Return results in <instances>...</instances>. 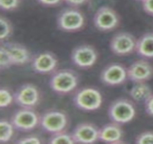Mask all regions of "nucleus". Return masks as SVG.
Returning <instances> with one entry per match:
<instances>
[{"label": "nucleus", "mask_w": 153, "mask_h": 144, "mask_svg": "<svg viewBox=\"0 0 153 144\" xmlns=\"http://www.w3.org/2000/svg\"><path fill=\"white\" fill-rule=\"evenodd\" d=\"M40 117L41 114L33 108L20 107L12 114L10 122L16 131L30 132L40 127Z\"/></svg>", "instance_id": "nucleus-6"}, {"label": "nucleus", "mask_w": 153, "mask_h": 144, "mask_svg": "<svg viewBox=\"0 0 153 144\" xmlns=\"http://www.w3.org/2000/svg\"><path fill=\"white\" fill-rule=\"evenodd\" d=\"M56 22L59 30L66 33H76L86 26L87 18L79 7H68L59 11Z\"/></svg>", "instance_id": "nucleus-2"}, {"label": "nucleus", "mask_w": 153, "mask_h": 144, "mask_svg": "<svg viewBox=\"0 0 153 144\" xmlns=\"http://www.w3.org/2000/svg\"><path fill=\"white\" fill-rule=\"evenodd\" d=\"M73 104L79 110L91 112L100 108L102 96L100 91L94 87H84L76 90L73 97Z\"/></svg>", "instance_id": "nucleus-5"}, {"label": "nucleus", "mask_w": 153, "mask_h": 144, "mask_svg": "<svg viewBox=\"0 0 153 144\" xmlns=\"http://www.w3.org/2000/svg\"><path fill=\"white\" fill-rule=\"evenodd\" d=\"M15 128L10 121L1 119L0 120V143H7L13 138Z\"/></svg>", "instance_id": "nucleus-19"}, {"label": "nucleus", "mask_w": 153, "mask_h": 144, "mask_svg": "<svg viewBox=\"0 0 153 144\" xmlns=\"http://www.w3.org/2000/svg\"><path fill=\"white\" fill-rule=\"evenodd\" d=\"M14 100L20 107L36 109L42 100V93L33 83H24L14 93Z\"/></svg>", "instance_id": "nucleus-7"}, {"label": "nucleus", "mask_w": 153, "mask_h": 144, "mask_svg": "<svg viewBox=\"0 0 153 144\" xmlns=\"http://www.w3.org/2000/svg\"><path fill=\"white\" fill-rule=\"evenodd\" d=\"M137 144H153V131H144L135 138Z\"/></svg>", "instance_id": "nucleus-25"}, {"label": "nucleus", "mask_w": 153, "mask_h": 144, "mask_svg": "<svg viewBox=\"0 0 153 144\" xmlns=\"http://www.w3.org/2000/svg\"><path fill=\"white\" fill-rule=\"evenodd\" d=\"M136 114L137 109L134 102L124 97L113 101L108 109V115L111 122L121 125L131 122Z\"/></svg>", "instance_id": "nucleus-4"}, {"label": "nucleus", "mask_w": 153, "mask_h": 144, "mask_svg": "<svg viewBox=\"0 0 153 144\" xmlns=\"http://www.w3.org/2000/svg\"><path fill=\"white\" fill-rule=\"evenodd\" d=\"M142 4L144 11L147 15L153 16V0H145Z\"/></svg>", "instance_id": "nucleus-29"}, {"label": "nucleus", "mask_w": 153, "mask_h": 144, "mask_svg": "<svg viewBox=\"0 0 153 144\" xmlns=\"http://www.w3.org/2000/svg\"><path fill=\"white\" fill-rule=\"evenodd\" d=\"M136 1H141V2H142V1H144L145 0H136Z\"/></svg>", "instance_id": "nucleus-31"}, {"label": "nucleus", "mask_w": 153, "mask_h": 144, "mask_svg": "<svg viewBox=\"0 0 153 144\" xmlns=\"http://www.w3.org/2000/svg\"><path fill=\"white\" fill-rule=\"evenodd\" d=\"M100 128L90 122L77 124L72 131L75 144H93L99 140Z\"/></svg>", "instance_id": "nucleus-13"}, {"label": "nucleus", "mask_w": 153, "mask_h": 144, "mask_svg": "<svg viewBox=\"0 0 153 144\" xmlns=\"http://www.w3.org/2000/svg\"><path fill=\"white\" fill-rule=\"evenodd\" d=\"M39 4L44 7H56L64 2V0H36Z\"/></svg>", "instance_id": "nucleus-27"}, {"label": "nucleus", "mask_w": 153, "mask_h": 144, "mask_svg": "<svg viewBox=\"0 0 153 144\" xmlns=\"http://www.w3.org/2000/svg\"><path fill=\"white\" fill-rule=\"evenodd\" d=\"M121 17L116 10L109 6H102L93 16L94 26L100 32H111L119 28Z\"/></svg>", "instance_id": "nucleus-8"}, {"label": "nucleus", "mask_w": 153, "mask_h": 144, "mask_svg": "<svg viewBox=\"0 0 153 144\" xmlns=\"http://www.w3.org/2000/svg\"><path fill=\"white\" fill-rule=\"evenodd\" d=\"M136 53L146 60L153 58V33H145L137 39Z\"/></svg>", "instance_id": "nucleus-17"}, {"label": "nucleus", "mask_w": 153, "mask_h": 144, "mask_svg": "<svg viewBox=\"0 0 153 144\" xmlns=\"http://www.w3.org/2000/svg\"><path fill=\"white\" fill-rule=\"evenodd\" d=\"M69 125V116L63 109H49L41 114L40 128L48 134L67 131Z\"/></svg>", "instance_id": "nucleus-3"}, {"label": "nucleus", "mask_w": 153, "mask_h": 144, "mask_svg": "<svg viewBox=\"0 0 153 144\" xmlns=\"http://www.w3.org/2000/svg\"><path fill=\"white\" fill-rule=\"evenodd\" d=\"M145 109L146 113L153 117V94L145 102Z\"/></svg>", "instance_id": "nucleus-30"}, {"label": "nucleus", "mask_w": 153, "mask_h": 144, "mask_svg": "<svg viewBox=\"0 0 153 144\" xmlns=\"http://www.w3.org/2000/svg\"><path fill=\"white\" fill-rule=\"evenodd\" d=\"M43 143L42 138L37 135H27L15 141V143L17 144H40Z\"/></svg>", "instance_id": "nucleus-26"}, {"label": "nucleus", "mask_w": 153, "mask_h": 144, "mask_svg": "<svg viewBox=\"0 0 153 144\" xmlns=\"http://www.w3.org/2000/svg\"><path fill=\"white\" fill-rule=\"evenodd\" d=\"M126 66L119 62H112L102 69L100 75L102 83L109 87H116L123 85L128 79Z\"/></svg>", "instance_id": "nucleus-10"}, {"label": "nucleus", "mask_w": 153, "mask_h": 144, "mask_svg": "<svg viewBox=\"0 0 153 144\" xmlns=\"http://www.w3.org/2000/svg\"><path fill=\"white\" fill-rule=\"evenodd\" d=\"M80 78L76 71L72 69H61L55 72L49 81L51 89L60 96H67L75 93Z\"/></svg>", "instance_id": "nucleus-1"}, {"label": "nucleus", "mask_w": 153, "mask_h": 144, "mask_svg": "<svg viewBox=\"0 0 153 144\" xmlns=\"http://www.w3.org/2000/svg\"><path fill=\"white\" fill-rule=\"evenodd\" d=\"M153 94L152 90L146 83H135L129 91V96L136 102H145Z\"/></svg>", "instance_id": "nucleus-18"}, {"label": "nucleus", "mask_w": 153, "mask_h": 144, "mask_svg": "<svg viewBox=\"0 0 153 144\" xmlns=\"http://www.w3.org/2000/svg\"><path fill=\"white\" fill-rule=\"evenodd\" d=\"M14 66V62L10 51L4 45L0 46V69L1 71L6 70Z\"/></svg>", "instance_id": "nucleus-22"}, {"label": "nucleus", "mask_w": 153, "mask_h": 144, "mask_svg": "<svg viewBox=\"0 0 153 144\" xmlns=\"http://www.w3.org/2000/svg\"><path fill=\"white\" fill-rule=\"evenodd\" d=\"M137 39L128 32H119L111 39L109 46L117 56H128L136 52Z\"/></svg>", "instance_id": "nucleus-12"}, {"label": "nucleus", "mask_w": 153, "mask_h": 144, "mask_svg": "<svg viewBox=\"0 0 153 144\" xmlns=\"http://www.w3.org/2000/svg\"><path fill=\"white\" fill-rule=\"evenodd\" d=\"M21 0H0V9L3 12H13L18 10Z\"/></svg>", "instance_id": "nucleus-24"}, {"label": "nucleus", "mask_w": 153, "mask_h": 144, "mask_svg": "<svg viewBox=\"0 0 153 144\" xmlns=\"http://www.w3.org/2000/svg\"><path fill=\"white\" fill-rule=\"evenodd\" d=\"M98 51L91 44H83L76 46L71 52V61L73 65L81 70H88L96 64Z\"/></svg>", "instance_id": "nucleus-9"}, {"label": "nucleus", "mask_w": 153, "mask_h": 144, "mask_svg": "<svg viewBox=\"0 0 153 144\" xmlns=\"http://www.w3.org/2000/svg\"><path fill=\"white\" fill-rule=\"evenodd\" d=\"M1 44L4 45L10 51L15 66H23L32 61L33 56L24 44L11 41H5L1 43Z\"/></svg>", "instance_id": "nucleus-15"}, {"label": "nucleus", "mask_w": 153, "mask_h": 144, "mask_svg": "<svg viewBox=\"0 0 153 144\" xmlns=\"http://www.w3.org/2000/svg\"><path fill=\"white\" fill-rule=\"evenodd\" d=\"M49 144H75L72 133L64 131L53 133L48 138Z\"/></svg>", "instance_id": "nucleus-21"}, {"label": "nucleus", "mask_w": 153, "mask_h": 144, "mask_svg": "<svg viewBox=\"0 0 153 144\" xmlns=\"http://www.w3.org/2000/svg\"><path fill=\"white\" fill-rule=\"evenodd\" d=\"M128 79L134 83H147L153 78V66L146 59L134 62L127 68Z\"/></svg>", "instance_id": "nucleus-14"}, {"label": "nucleus", "mask_w": 153, "mask_h": 144, "mask_svg": "<svg viewBox=\"0 0 153 144\" xmlns=\"http://www.w3.org/2000/svg\"><path fill=\"white\" fill-rule=\"evenodd\" d=\"M123 135L124 132L121 125L111 122L100 128L99 140L108 144L122 143Z\"/></svg>", "instance_id": "nucleus-16"}, {"label": "nucleus", "mask_w": 153, "mask_h": 144, "mask_svg": "<svg viewBox=\"0 0 153 144\" xmlns=\"http://www.w3.org/2000/svg\"><path fill=\"white\" fill-rule=\"evenodd\" d=\"M0 40L1 43L8 41L13 35L14 27L13 24L10 19L7 17L1 15L0 16Z\"/></svg>", "instance_id": "nucleus-20"}, {"label": "nucleus", "mask_w": 153, "mask_h": 144, "mask_svg": "<svg viewBox=\"0 0 153 144\" xmlns=\"http://www.w3.org/2000/svg\"><path fill=\"white\" fill-rule=\"evenodd\" d=\"M64 2L69 7H80L85 5L90 2V0H64Z\"/></svg>", "instance_id": "nucleus-28"}, {"label": "nucleus", "mask_w": 153, "mask_h": 144, "mask_svg": "<svg viewBox=\"0 0 153 144\" xmlns=\"http://www.w3.org/2000/svg\"><path fill=\"white\" fill-rule=\"evenodd\" d=\"M30 65L32 70L36 73L51 75L59 70V61L54 53L44 51L35 54Z\"/></svg>", "instance_id": "nucleus-11"}, {"label": "nucleus", "mask_w": 153, "mask_h": 144, "mask_svg": "<svg viewBox=\"0 0 153 144\" xmlns=\"http://www.w3.org/2000/svg\"><path fill=\"white\" fill-rule=\"evenodd\" d=\"M15 102L14 93L7 87H1L0 88V107L1 108H7Z\"/></svg>", "instance_id": "nucleus-23"}]
</instances>
